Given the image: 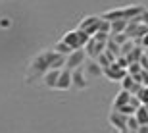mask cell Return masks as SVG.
<instances>
[{
	"mask_svg": "<svg viewBox=\"0 0 148 133\" xmlns=\"http://www.w3.org/2000/svg\"><path fill=\"white\" fill-rule=\"evenodd\" d=\"M62 66H66V56L58 54L54 50H42L29 62L27 73H25V83L31 85L38 77H42L48 70H62Z\"/></svg>",
	"mask_w": 148,
	"mask_h": 133,
	"instance_id": "1",
	"label": "cell"
},
{
	"mask_svg": "<svg viewBox=\"0 0 148 133\" xmlns=\"http://www.w3.org/2000/svg\"><path fill=\"white\" fill-rule=\"evenodd\" d=\"M88 37L87 33H83V31H79V29H73V31H67L64 37H62V41L69 46L71 50H79V48H83L85 44L88 43Z\"/></svg>",
	"mask_w": 148,
	"mask_h": 133,
	"instance_id": "2",
	"label": "cell"
},
{
	"mask_svg": "<svg viewBox=\"0 0 148 133\" xmlns=\"http://www.w3.org/2000/svg\"><path fill=\"white\" fill-rule=\"evenodd\" d=\"M100 21H102V17L100 16H87V17H83L81 21H79V31H83V33H87L88 37H92L96 31H98L100 27Z\"/></svg>",
	"mask_w": 148,
	"mask_h": 133,
	"instance_id": "3",
	"label": "cell"
},
{
	"mask_svg": "<svg viewBox=\"0 0 148 133\" xmlns=\"http://www.w3.org/2000/svg\"><path fill=\"white\" fill-rule=\"evenodd\" d=\"M87 62V54H85V50L79 48V50H73L69 54L66 56V66L67 70H77V68H83V64Z\"/></svg>",
	"mask_w": 148,
	"mask_h": 133,
	"instance_id": "4",
	"label": "cell"
},
{
	"mask_svg": "<svg viewBox=\"0 0 148 133\" xmlns=\"http://www.w3.org/2000/svg\"><path fill=\"white\" fill-rule=\"evenodd\" d=\"M102 75H104L106 79H110V81H121V79L127 75V70L121 68L117 62H114V64H110L108 68L102 70Z\"/></svg>",
	"mask_w": 148,
	"mask_h": 133,
	"instance_id": "5",
	"label": "cell"
},
{
	"mask_svg": "<svg viewBox=\"0 0 148 133\" xmlns=\"http://www.w3.org/2000/svg\"><path fill=\"white\" fill-rule=\"evenodd\" d=\"M83 50H85V54H87L88 60H96V56H100L106 50V44L104 43H98V41H94L92 37H90L88 43L83 46Z\"/></svg>",
	"mask_w": 148,
	"mask_h": 133,
	"instance_id": "6",
	"label": "cell"
},
{
	"mask_svg": "<svg viewBox=\"0 0 148 133\" xmlns=\"http://www.w3.org/2000/svg\"><path fill=\"white\" fill-rule=\"evenodd\" d=\"M71 87L77 89V91H85L88 87V79L83 72V68H77V70H71Z\"/></svg>",
	"mask_w": 148,
	"mask_h": 133,
	"instance_id": "7",
	"label": "cell"
},
{
	"mask_svg": "<svg viewBox=\"0 0 148 133\" xmlns=\"http://www.w3.org/2000/svg\"><path fill=\"white\" fill-rule=\"evenodd\" d=\"M108 122H110L112 127H115L117 131H127V116H123V114H119V112L112 110Z\"/></svg>",
	"mask_w": 148,
	"mask_h": 133,
	"instance_id": "8",
	"label": "cell"
},
{
	"mask_svg": "<svg viewBox=\"0 0 148 133\" xmlns=\"http://www.w3.org/2000/svg\"><path fill=\"white\" fill-rule=\"evenodd\" d=\"M56 89H58V91H67V89H71V70H67V68L60 70Z\"/></svg>",
	"mask_w": 148,
	"mask_h": 133,
	"instance_id": "9",
	"label": "cell"
},
{
	"mask_svg": "<svg viewBox=\"0 0 148 133\" xmlns=\"http://www.w3.org/2000/svg\"><path fill=\"white\" fill-rule=\"evenodd\" d=\"M123 10V19H133V17H138L140 14H143L146 8L144 6H140V4H131V6H125V8H121Z\"/></svg>",
	"mask_w": 148,
	"mask_h": 133,
	"instance_id": "10",
	"label": "cell"
},
{
	"mask_svg": "<svg viewBox=\"0 0 148 133\" xmlns=\"http://www.w3.org/2000/svg\"><path fill=\"white\" fill-rule=\"evenodd\" d=\"M83 66H85V68H83V72H85L87 79L88 77H100V75H102V68H100L94 60H88L87 64H83Z\"/></svg>",
	"mask_w": 148,
	"mask_h": 133,
	"instance_id": "11",
	"label": "cell"
},
{
	"mask_svg": "<svg viewBox=\"0 0 148 133\" xmlns=\"http://www.w3.org/2000/svg\"><path fill=\"white\" fill-rule=\"evenodd\" d=\"M58 75H60V70H48V72L42 75V81L48 89H56V83H58Z\"/></svg>",
	"mask_w": 148,
	"mask_h": 133,
	"instance_id": "12",
	"label": "cell"
},
{
	"mask_svg": "<svg viewBox=\"0 0 148 133\" xmlns=\"http://www.w3.org/2000/svg\"><path fill=\"white\" fill-rule=\"evenodd\" d=\"M129 99H131V94H129V91H123V89H121L119 93L115 94L114 102H112V110H117L119 106L127 104V102H129Z\"/></svg>",
	"mask_w": 148,
	"mask_h": 133,
	"instance_id": "13",
	"label": "cell"
},
{
	"mask_svg": "<svg viewBox=\"0 0 148 133\" xmlns=\"http://www.w3.org/2000/svg\"><path fill=\"white\" fill-rule=\"evenodd\" d=\"M102 19H106V21H115V19H123V10L121 8H115V10H108L102 14Z\"/></svg>",
	"mask_w": 148,
	"mask_h": 133,
	"instance_id": "14",
	"label": "cell"
},
{
	"mask_svg": "<svg viewBox=\"0 0 148 133\" xmlns=\"http://www.w3.org/2000/svg\"><path fill=\"white\" fill-rule=\"evenodd\" d=\"M135 120L138 122V125H148V112H146V108H144L143 104L138 106L137 110H135Z\"/></svg>",
	"mask_w": 148,
	"mask_h": 133,
	"instance_id": "15",
	"label": "cell"
},
{
	"mask_svg": "<svg viewBox=\"0 0 148 133\" xmlns=\"http://www.w3.org/2000/svg\"><path fill=\"white\" fill-rule=\"evenodd\" d=\"M112 23V29H110V35H117V33H123L127 27V19H115Z\"/></svg>",
	"mask_w": 148,
	"mask_h": 133,
	"instance_id": "16",
	"label": "cell"
},
{
	"mask_svg": "<svg viewBox=\"0 0 148 133\" xmlns=\"http://www.w3.org/2000/svg\"><path fill=\"white\" fill-rule=\"evenodd\" d=\"M52 50H54V52H58V54H62V56H67L69 52H73V50L69 48L66 43H64V41H58V43L54 44V48H52Z\"/></svg>",
	"mask_w": 148,
	"mask_h": 133,
	"instance_id": "17",
	"label": "cell"
},
{
	"mask_svg": "<svg viewBox=\"0 0 148 133\" xmlns=\"http://www.w3.org/2000/svg\"><path fill=\"white\" fill-rule=\"evenodd\" d=\"M140 72H143V68H140V64H138V62H133V64H129V66H127V73H129L131 77L138 75Z\"/></svg>",
	"mask_w": 148,
	"mask_h": 133,
	"instance_id": "18",
	"label": "cell"
},
{
	"mask_svg": "<svg viewBox=\"0 0 148 133\" xmlns=\"http://www.w3.org/2000/svg\"><path fill=\"white\" fill-rule=\"evenodd\" d=\"M138 127H140V125H138V122L135 120V116H127V131H129V133H135Z\"/></svg>",
	"mask_w": 148,
	"mask_h": 133,
	"instance_id": "19",
	"label": "cell"
},
{
	"mask_svg": "<svg viewBox=\"0 0 148 133\" xmlns=\"http://www.w3.org/2000/svg\"><path fill=\"white\" fill-rule=\"evenodd\" d=\"M135 110H137V108H133V106L127 102V104L119 106V108H117L115 112H119V114H123V116H133V114H135Z\"/></svg>",
	"mask_w": 148,
	"mask_h": 133,
	"instance_id": "20",
	"label": "cell"
},
{
	"mask_svg": "<svg viewBox=\"0 0 148 133\" xmlns=\"http://www.w3.org/2000/svg\"><path fill=\"white\" fill-rule=\"evenodd\" d=\"M138 100H140V104H148V87H140V91H138L137 94H135Z\"/></svg>",
	"mask_w": 148,
	"mask_h": 133,
	"instance_id": "21",
	"label": "cell"
},
{
	"mask_svg": "<svg viewBox=\"0 0 148 133\" xmlns=\"http://www.w3.org/2000/svg\"><path fill=\"white\" fill-rule=\"evenodd\" d=\"M135 44H137V43H135L133 39H129L127 43H123V44H121V56H127L133 48H135Z\"/></svg>",
	"mask_w": 148,
	"mask_h": 133,
	"instance_id": "22",
	"label": "cell"
},
{
	"mask_svg": "<svg viewBox=\"0 0 148 133\" xmlns=\"http://www.w3.org/2000/svg\"><path fill=\"white\" fill-rule=\"evenodd\" d=\"M92 39L94 41H98V43H108L110 41V33H104V31H96V33L92 35Z\"/></svg>",
	"mask_w": 148,
	"mask_h": 133,
	"instance_id": "23",
	"label": "cell"
},
{
	"mask_svg": "<svg viewBox=\"0 0 148 133\" xmlns=\"http://www.w3.org/2000/svg\"><path fill=\"white\" fill-rule=\"evenodd\" d=\"M133 83H135V79H133L131 75H129V73H127L125 77L121 79V89H123V91H129V89L133 87Z\"/></svg>",
	"mask_w": 148,
	"mask_h": 133,
	"instance_id": "24",
	"label": "cell"
},
{
	"mask_svg": "<svg viewBox=\"0 0 148 133\" xmlns=\"http://www.w3.org/2000/svg\"><path fill=\"white\" fill-rule=\"evenodd\" d=\"M110 39L114 41L115 44H119V46H121V44H123V43H127V41H129V39H127V35H125V33H117V35H110Z\"/></svg>",
	"mask_w": 148,
	"mask_h": 133,
	"instance_id": "25",
	"label": "cell"
},
{
	"mask_svg": "<svg viewBox=\"0 0 148 133\" xmlns=\"http://www.w3.org/2000/svg\"><path fill=\"white\" fill-rule=\"evenodd\" d=\"M110 29H112V23H110V21H106V19H102V21H100V27H98V31L110 33Z\"/></svg>",
	"mask_w": 148,
	"mask_h": 133,
	"instance_id": "26",
	"label": "cell"
},
{
	"mask_svg": "<svg viewBox=\"0 0 148 133\" xmlns=\"http://www.w3.org/2000/svg\"><path fill=\"white\" fill-rule=\"evenodd\" d=\"M137 44H140L143 48H148V33L144 35V37H140V39L137 41Z\"/></svg>",
	"mask_w": 148,
	"mask_h": 133,
	"instance_id": "27",
	"label": "cell"
},
{
	"mask_svg": "<svg viewBox=\"0 0 148 133\" xmlns=\"http://www.w3.org/2000/svg\"><path fill=\"white\" fill-rule=\"evenodd\" d=\"M129 104H131L133 108H138V106H140V100H138L137 96H133V94H131V99H129Z\"/></svg>",
	"mask_w": 148,
	"mask_h": 133,
	"instance_id": "28",
	"label": "cell"
},
{
	"mask_svg": "<svg viewBox=\"0 0 148 133\" xmlns=\"http://www.w3.org/2000/svg\"><path fill=\"white\" fill-rule=\"evenodd\" d=\"M140 23H144V25L148 27V10H144L143 14H140Z\"/></svg>",
	"mask_w": 148,
	"mask_h": 133,
	"instance_id": "29",
	"label": "cell"
},
{
	"mask_svg": "<svg viewBox=\"0 0 148 133\" xmlns=\"http://www.w3.org/2000/svg\"><path fill=\"white\" fill-rule=\"evenodd\" d=\"M12 19H8V17H2V19H0V27H10L12 25Z\"/></svg>",
	"mask_w": 148,
	"mask_h": 133,
	"instance_id": "30",
	"label": "cell"
},
{
	"mask_svg": "<svg viewBox=\"0 0 148 133\" xmlns=\"http://www.w3.org/2000/svg\"><path fill=\"white\" fill-rule=\"evenodd\" d=\"M135 133H148V125H140Z\"/></svg>",
	"mask_w": 148,
	"mask_h": 133,
	"instance_id": "31",
	"label": "cell"
},
{
	"mask_svg": "<svg viewBox=\"0 0 148 133\" xmlns=\"http://www.w3.org/2000/svg\"><path fill=\"white\" fill-rule=\"evenodd\" d=\"M143 106H144V108H146V112H148V104H143Z\"/></svg>",
	"mask_w": 148,
	"mask_h": 133,
	"instance_id": "32",
	"label": "cell"
},
{
	"mask_svg": "<svg viewBox=\"0 0 148 133\" xmlns=\"http://www.w3.org/2000/svg\"><path fill=\"white\" fill-rule=\"evenodd\" d=\"M119 133H129V131H119Z\"/></svg>",
	"mask_w": 148,
	"mask_h": 133,
	"instance_id": "33",
	"label": "cell"
}]
</instances>
